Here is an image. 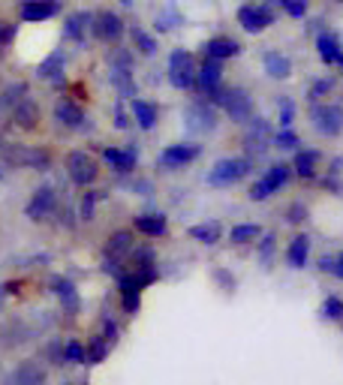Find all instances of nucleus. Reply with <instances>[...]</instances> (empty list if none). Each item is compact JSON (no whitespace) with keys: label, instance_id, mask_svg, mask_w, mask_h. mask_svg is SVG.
<instances>
[{"label":"nucleus","instance_id":"cd10ccee","mask_svg":"<svg viewBox=\"0 0 343 385\" xmlns=\"http://www.w3.org/2000/svg\"><path fill=\"white\" fill-rule=\"evenodd\" d=\"M265 72L271 79H289L292 76V60L280 51H268L265 54Z\"/></svg>","mask_w":343,"mask_h":385},{"label":"nucleus","instance_id":"6ab92c4d","mask_svg":"<svg viewBox=\"0 0 343 385\" xmlns=\"http://www.w3.org/2000/svg\"><path fill=\"white\" fill-rule=\"evenodd\" d=\"M90 13H72V15H67L63 18V36L67 40H72V42H85V36H87V31H90Z\"/></svg>","mask_w":343,"mask_h":385},{"label":"nucleus","instance_id":"49530a36","mask_svg":"<svg viewBox=\"0 0 343 385\" xmlns=\"http://www.w3.org/2000/svg\"><path fill=\"white\" fill-rule=\"evenodd\" d=\"M280 108H283V115H280V124L289 126V124H292V103H289V99H280Z\"/></svg>","mask_w":343,"mask_h":385},{"label":"nucleus","instance_id":"0eeeda50","mask_svg":"<svg viewBox=\"0 0 343 385\" xmlns=\"http://www.w3.org/2000/svg\"><path fill=\"white\" fill-rule=\"evenodd\" d=\"M90 33L103 42L121 40L124 36V18L117 13H112V9H103V13H97L94 18H90Z\"/></svg>","mask_w":343,"mask_h":385},{"label":"nucleus","instance_id":"423d86ee","mask_svg":"<svg viewBox=\"0 0 343 385\" xmlns=\"http://www.w3.org/2000/svg\"><path fill=\"white\" fill-rule=\"evenodd\" d=\"M274 6H277V0H268L265 6H241L238 9V24L247 33H262L271 22H274V13H271Z\"/></svg>","mask_w":343,"mask_h":385},{"label":"nucleus","instance_id":"6e6552de","mask_svg":"<svg viewBox=\"0 0 343 385\" xmlns=\"http://www.w3.org/2000/svg\"><path fill=\"white\" fill-rule=\"evenodd\" d=\"M289 181V166H283V163H277V166H271L265 175H262L256 184L250 187V199L253 202H265L271 192H277L280 187H283Z\"/></svg>","mask_w":343,"mask_h":385},{"label":"nucleus","instance_id":"7c9ffc66","mask_svg":"<svg viewBox=\"0 0 343 385\" xmlns=\"http://www.w3.org/2000/svg\"><path fill=\"white\" fill-rule=\"evenodd\" d=\"M130 250H133V235L130 232H115L106 244V259H121V256L130 253Z\"/></svg>","mask_w":343,"mask_h":385},{"label":"nucleus","instance_id":"4c0bfd02","mask_svg":"<svg viewBox=\"0 0 343 385\" xmlns=\"http://www.w3.org/2000/svg\"><path fill=\"white\" fill-rule=\"evenodd\" d=\"M277 6H283L292 18H304L307 13V0H277Z\"/></svg>","mask_w":343,"mask_h":385},{"label":"nucleus","instance_id":"9d476101","mask_svg":"<svg viewBox=\"0 0 343 385\" xmlns=\"http://www.w3.org/2000/svg\"><path fill=\"white\" fill-rule=\"evenodd\" d=\"M313 126L322 136H337L343 130V108L340 106H316L313 108Z\"/></svg>","mask_w":343,"mask_h":385},{"label":"nucleus","instance_id":"6e6d98bb","mask_svg":"<svg viewBox=\"0 0 343 385\" xmlns=\"http://www.w3.org/2000/svg\"><path fill=\"white\" fill-rule=\"evenodd\" d=\"M0 178H3V172H0Z\"/></svg>","mask_w":343,"mask_h":385},{"label":"nucleus","instance_id":"a19ab883","mask_svg":"<svg viewBox=\"0 0 343 385\" xmlns=\"http://www.w3.org/2000/svg\"><path fill=\"white\" fill-rule=\"evenodd\" d=\"M271 256H274V235H265L259 244V259L265 268H271Z\"/></svg>","mask_w":343,"mask_h":385},{"label":"nucleus","instance_id":"a211bd4d","mask_svg":"<svg viewBox=\"0 0 343 385\" xmlns=\"http://www.w3.org/2000/svg\"><path fill=\"white\" fill-rule=\"evenodd\" d=\"M45 382V370L36 361H24L18 364L15 373H9L6 385H42Z\"/></svg>","mask_w":343,"mask_h":385},{"label":"nucleus","instance_id":"f03ea898","mask_svg":"<svg viewBox=\"0 0 343 385\" xmlns=\"http://www.w3.org/2000/svg\"><path fill=\"white\" fill-rule=\"evenodd\" d=\"M250 172V160L244 157H226L214 163V169L208 172V184L211 187H232L235 181H241Z\"/></svg>","mask_w":343,"mask_h":385},{"label":"nucleus","instance_id":"5fc2aeb1","mask_svg":"<svg viewBox=\"0 0 343 385\" xmlns=\"http://www.w3.org/2000/svg\"><path fill=\"white\" fill-rule=\"evenodd\" d=\"M3 295H6V292H3V289H0V301H3Z\"/></svg>","mask_w":343,"mask_h":385},{"label":"nucleus","instance_id":"5701e85b","mask_svg":"<svg viewBox=\"0 0 343 385\" xmlns=\"http://www.w3.org/2000/svg\"><path fill=\"white\" fill-rule=\"evenodd\" d=\"M103 160L115 172L126 175V172H133V166H135V148H126V151H121V148H106L103 151Z\"/></svg>","mask_w":343,"mask_h":385},{"label":"nucleus","instance_id":"58836bf2","mask_svg":"<svg viewBox=\"0 0 343 385\" xmlns=\"http://www.w3.org/2000/svg\"><path fill=\"white\" fill-rule=\"evenodd\" d=\"M63 361H69V364H81V361H85V350H81V343L69 341L67 350H63Z\"/></svg>","mask_w":343,"mask_h":385},{"label":"nucleus","instance_id":"13d9d810","mask_svg":"<svg viewBox=\"0 0 343 385\" xmlns=\"http://www.w3.org/2000/svg\"><path fill=\"white\" fill-rule=\"evenodd\" d=\"M0 24H3V22H0Z\"/></svg>","mask_w":343,"mask_h":385},{"label":"nucleus","instance_id":"412c9836","mask_svg":"<svg viewBox=\"0 0 343 385\" xmlns=\"http://www.w3.org/2000/svg\"><path fill=\"white\" fill-rule=\"evenodd\" d=\"M220 79H223V67H220V60H214V58H205V63L196 69V81L205 94L220 85Z\"/></svg>","mask_w":343,"mask_h":385},{"label":"nucleus","instance_id":"20e7f679","mask_svg":"<svg viewBox=\"0 0 343 385\" xmlns=\"http://www.w3.org/2000/svg\"><path fill=\"white\" fill-rule=\"evenodd\" d=\"M67 175H69L72 184L87 187V184H94V181H97L99 166H97V160L90 157L87 151H72L67 157Z\"/></svg>","mask_w":343,"mask_h":385},{"label":"nucleus","instance_id":"09e8293b","mask_svg":"<svg viewBox=\"0 0 343 385\" xmlns=\"http://www.w3.org/2000/svg\"><path fill=\"white\" fill-rule=\"evenodd\" d=\"M103 337H106V343H108V346H115V341H117V328H115L112 322H106V328H103Z\"/></svg>","mask_w":343,"mask_h":385},{"label":"nucleus","instance_id":"37998d69","mask_svg":"<svg viewBox=\"0 0 343 385\" xmlns=\"http://www.w3.org/2000/svg\"><path fill=\"white\" fill-rule=\"evenodd\" d=\"M322 313L328 316V319H343V301L340 298H328L322 304Z\"/></svg>","mask_w":343,"mask_h":385},{"label":"nucleus","instance_id":"4468645a","mask_svg":"<svg viewBox=\"0 0 343 385\" xmlns=\"http://www.w3.org/2000/svg\"><path fill=\"white\" fill-rule=\"evenodd\" d=\"M54 121L60 126H67V130H85V112H81V106H76L72 99H58Z\"/></svg>","mask_w":343,"mask_h":385},{"label":"nucleus","instance_id":"bb28decb","mask_svg":"<svg viewBox=\"0 0 343 385\" xmlns=\"http://www.w3.org/2000/svg\"><path fill=\"white\" fill-rule=\"evenodd\" d=\"M60 72H63V54L60 51H51L49 58H45L40 67H36V76L49 79V81H54V85H60V81H63Z\"/></svg>","mask_w":343,"mask_h":385},{"label":"nucleus","instance_id":"dca6fc26","mask_svg":"<svg viewBox=\"0 0 343 385\" xmlns=\"http://www.w3.org/2000/svg\"><path fill=\"white\" fill-rule=\"evenodd\" d=\"M15 126H22V130H36V121H40V106L33 103V99H18L15 108L9 112Z\"/></svg>","mask_w":343,"mask_h":385},{"label":"nucleus","instance_id":"2f4dec72","mask_svg":"<svg viewBox=\"0 0 343 385\" xmlns=\"http://www.w3.org/2000/svg\"><path fill=\"white\" fill-rule=\"evenodd\" d=\"M319 166V151H298L295 154V172L301 178H313Z\"/></svg>","mask_w":343,"mask_h":385},{"label":"nucleus","instance_id":"c756f323","mask_svg":"<svg viewBox=\"0 0 343 385\" xmlns=\"http://www.w3.org/2000/svg\"><path fill=\"white\" fill-rule=\"evenodd\" d=\"M135 232L148 235V238H160L166 232V217L162 214H142L135 217Z\"/></svg>","mask_w":343,"mask_h":385},{"label":"nucleus","instance_id":"f8f14e48","mask_svg":"<svg viewBox=\"0 0 343 385\" xmlns=\"http://www.w3.org/2000/svg\"><path fill=\"white\" fill-rule=\"evenodd\" d=\"M199 157V148L196 145H172V148H166L160 154V166L162 169H169V172H175V169H184L187 163H193Z\"/></svg>","mask_w":343,"mask_h":385},{"label":"nucleus","instance_id":"7ed1b4c3","mask_svg":"<svg viewBox=\"0 0 343 385\" xmlns=\"http://www.w3.org/2000/svg\"><path fill=\"white\" fill-rule=\"evenodd\" d=\"M169 81L178 90H190L196 85V63H193V54H190V51H184V49L172 51V58H169Z\"/></svg>","mask_w":343,"mask_h":385},{"label":"nucleus","instance_id":"b1692460","mask_svg":"<svg viewBox=\"0 0 343 385\" xmlns=\"http://www.w3.org/2000/svg\"><path fill=\"white\" fill-rule=\"evenodd\" d=\"M121 301H124V310L126 313H135V310L142 307V295H139V283H135L133 277H126V274H121Z\"/></svg>","mask_w":343,"mask_h":385},{"label":"nucleus","instance_id":"c9c22d12","mask_svg":"<svg viewBox=\"0 0 343 385\" xmlns=\"http://www.w3.org/2000/svg\"><path fill=\"white\" fill-rule=\"evenodd\" d=\"M133 45L139 49V54H144V58H151L153 51H157V42H153V36H148L142 31V27H133Z\"/></svg>","mask_w":343,"mask_h":385},{"label":"nucleus","instance_id":"c85d7f7f","mask_svg":"<svg viewBox=\"0 0 343 385\" xmlns=\"http://www.w3.org/2000/svg\"><path fill=\"white\" fill-rule=\"evenodd\" d=\"M307 253H310V238H307V235H295L292 244H289V250H286V262L292 265V268H304Z\"/></svg>","mask_w":343,"mask_h":385},{"label":"nucleus","instance_id":"9b49d317","mask_svg":"<svg viewBox=\"0 0 343 385\" xmlns=\"http://www.w3.org/2000/svg\"><path fill=\"white\" fill-rule=\"evenodd\" d=\"M184 117H187V130L190 133H211L217 126V115H214V108L208 103H193L187 108Z\"/></svg>","mask_w":343,"mask_h":385},{"label":"nucleus","instance_id":"a878e982","mask_svg":"<svg viewBox=\"0 0 343 385\" xmlns=\"http://www.w3.org/2000/svg\"><path fill=\"white\" fill-rule=\"evenodd\" d=\"M157 106L148 103V99H135L133 97V117L135 124L142 126V130H153V124H157Z\"/></svg>","mask_w":343,"mask_h":385},{"label":"nucleus","instance_id":"e433bc0d","mask_svg":"<svg viewBox=\"0 0 343 385\" xmlns=\"http://www.w3.org/2000/svg\"><path fill=\"white\" fill-rule=\"evenodd\" d=\"M106 352H108L106 337H94V341H90V350L85 352V361H87V364H99V361L106 359Z\"/></svg>","mask_w":343,"mask_h":385},{"label":"nucleus","instance_id":"4d7b16f0","mask_svg":"<svg viewBox=\"0 0 343 385\" xmlns=\"http://www.w3.org/2000/svg\"><path fill=\"white\" fill-rule=\"evenodd\" d=\"M337 3H343V0H337Z\"/></svg>","mask_w":343,"mask_h":385},{"label":"nucleus","instance_id":"864d4df0","mask_svg":"<svg viewBox=\"0 0 343 385\" xmlns=\"http://www.w3.org/2000/svg\"><path fill=\"white\" fill-rule=\"evenodd\" d=\"M121 6H135V0H117Z\"/></svg>","mask_w":343,"mask_h":385},{"label":"nucleus","instance_id":"3c124183","mask_svg":"<svg viewBox=\"0 0 343 385\" xmlns=\"http://www.w3.org/2000/svg\"><path fill=\"white\" fill-rule=\"evenodd\" d=\"M331 274H334V277H340V280H343V253L337 256V259H334V268H331Z\"/></svg>","mask_w":343,"mask_h":385},{"label":"nucleus","instance_id":"c03bdc74","mask_svg":"<svg viewBox=\"0 0 343 385\" xmlns=\"http://www.w3.org/2000/svg\"><path fill=\"white\" fill-rule=\"evenodd\" d=\"M15 33H18V31H15V24H6V22L0 24V49H6V45L15 40Z\"/></svg>","mask_w":343,"mask_h":385},{"label":"nucleus","instance_id":"473e14b6","mask_svg":"<svg viewBox=\"0 0 343 385\" xmlns=\"http://www.w3.org/2000/svg\"><path fill=\"white\" fill-rule=\"evenodd\" d=\"M190 235H193L196 241H202V244H217V241H220V235H223V229H220L217 220H211V223L190 226Z\"/></svg>","mask_w":343,"mask_h":385},{"label":"nucleus","instance_id":"79ce46f5","mask_svg":"<svg viewBox=\"0 0 343 385\" xmlns=\"http://www.w3.org/2000/svg\"><path fill=\"white\" fill-rule=\"evenodd\" d=\"M274 145H277V148H295V145H298V136L292 133V130H286V126H283V130H280L277 136H274Z\"/></svg>","mask_w":343,"mask_h":385},{"label":"nucleus","instance_id":"8fccbe9b","mask_svg":"<svg viewBox=\"0 0 343 385\" xmlns=\"http://www.w3.org/2000/svg\"><path fill=\"white\" fill-rule=\"evenodd\" d=\"M328 90H331V81H319V85H316V88H313V94H310V97L316 99V97H322V94H328Z\"/></svg>","mask_w":343,"mask_h":385},{"label":"nucleus","instance_id":"ea45409f","mask_svg":"<svg viewBox=\"0 0 343 385\" xmlns=\"http://www.w3.org/2000/svg\"><path fill=\"white\" fill-rule=\"evenodd\" d=\"M103 199V192H87L85 199H81V217L85 220H94V211H97V202Z\"/></svg>","mask_w":343,"mask_h":385},{"label":"nucleus","instance_id":"1a4fd4ad","mask_svg":"<svg viewBox=\"0 0 343 385\" xmlns=\"http://www.w3.org/2000/svg\"><path fill=\"white\" fill-rule=\"evenodd\" d=\"M274 142V133H271V126L265 117H256V121H250L247 133H244V148H247V154H265V148Z\"/></svg>","mask_w":343,"mask_h":385},{"label":"nucleus","instance_id":"72a5a7b5","mask_svg":"<svg viewBox=\"0 0 343 385\" xmlns=\"http://www.w3.org/2000/svg\"><path fill=\"white\" fill-rule=\"evenodd\" d=\"M24 94H27V88L22 85V81H18V85L3 88V94H0V115H9V112H12L18 99H24Z\"/></svg>","mask_w":343,"mask_h":385},{"label":"nucleus","instance_id":"2eb2a0df","mask_svg":"<svg viewBox=\"0 0 343 385\" xmlns=\"http://www.w3.org/2000/svg\"><path fill=\"white\" fill-rule=\"evenodd\" d=\"M54 208H58V196H54V190L51 187H40V190L33 192L31 205H27V217H31V220H42V217H49Z\"/></svg>","mask_w":343,"mask_h":385},{"label":"nucleus","instance_id":"aec40b11","mask_svg":"<svg viewBox=\"0 0 343 385\" xmlns=\"http://www.w3.org/2000/svg\"><path fill=\"white\" fill-rule=\"evenodd\" d=\"M51 286H54V292H58V298H60L63 310H67L69 316H76V313H78V307H81L76 286H72L69 280H63V277H54V280H51Z\"/></svg>","mask_w":343,"mask_h":385},{"label":"nucleus","instance_id":"ddd939ff","mask_svg":"<svg viewBox=\"0 0 343 385\" xmlns=\"http://www.w3.org/2000/svg\"><path fill=\"white\" fill-rule=\"evenodd\" d=\"M18 15H22V22H27V24H42L58 15V3H54V0H24Z\"/></svg>","mask_w":343,"mask_h":385},{"label":"nucleus","instance_id":"f257e3e1","mask_svg":"<svg viewBox=\"0 0 343 385\" xmlns=\"http://www.w3.org/2000/svg\"><path fill=\"white\" fill-rule=\"evenodd\" d=\"M3 160H6V166H15V169H40V172H45L51 166L49 151L24 148V145H3Z\"/></svg>","mask_w":343,"mask_h":385},{"label":"nucleus","instance_id":"a18cd8bd","mask_svg":"<svg viewBox=\"0 0 343 385\" xmlns=\"http://www.w3.org/2000/svg\"><path fill=\"white\" fill-rule=\"evenodd\" d=\"M115 126H117V130H126V126H130V117H126V112H124L121 103L115 106Z\"/></svg>","mask_w":343,"mask_h":385},{"label":"nucleus","instance_id":"39448f33","mask_svg":"<svg viewBox=\"0 0 343 385\" xmlns=\"http://www.w3.org/2000/svg\"><path fill=\"white\" fill-rule=\"evenodd\" d=\"M220 106L226 108V115H229L235 124H244V121H250L253 103H250V94H247V90H244V88H223Z\"/></svg>","mask_w":343,"mask_h":385},{"label":"nucleus","instance_id":"de8ad7c7","mask_svg":"<svg viewBox=\"0 0 343 385\" xmlns=\"http://www.w3.org/2000/svg\"><path fill=\"white\" fill-rule=\"evenodd\" d=\"M301 220H304V205L295 202V205L289 208V223H301Z\"/></svg>","mask_w":343,"mask_h":385},{"label":"nucleus","instance_id":"603ef678","mask_svg":"<svg viewBox=\"0 0 343 385\" xmlns=\"http://www.w3.org/2000/svg\"><path fill=\"white\" fill-rule=\"evenodd\" d=\"M319 268H322V271H331V268H334V259H331V256H322V259H319Z\"/></svg>","mask_w":343,"mask_h":385},{"label":"nucleus","instance_id":"4be33fe9","mask_svg":"<svg viewBox=\"0 0 343 385\" xmlns=\"http://www.w3.org/2000/svg\"><path fill=\"white\" fill-rule=\"evenodd\" d=\"M108 79H112V85L117 88V94H121L124 99H133V97H135V81H133L130 67L112 63V69H108Z\"/></svg>","mask_w":343,"mask_h":385},{"label":"nucleus","instance_id":"393cba45","mask_svg":"<svg viewBox=\"0 0 343 385\" xmlns=\"http://www.w3.org/2000/svg\"><path fill=\"white\" fill-rule=\"evenodd\" d=\"M316 49H319V58L322 63H340L343 60V49H340V42H337V36H331V33H319V40H316Z\"/></svg>","mask_w":343,"mask_h":385},{"label":"nucleus","instance_id":"f3484780","mask_svg":"<svg viewBox=\"0 0 343 385\" xmlns=\"http://www.w3.org/2000/svg\"><path fill=\"white\" fill-rule=\"evenodd\" d=\"M205 58H214V60H226V58H235V54L241 51V45L232 40V36H214V40H208L202 45Z\"/></svg>","mask_w":343,"mask_h":385},{"label":"nucleus","instance_id":"f704fd0d","mask_svg":"<svg viewBox=\"0 0 343 385\" xmlns=\"http://www.w3.org/2000/svg\"><path fill=\"white\" fill-rule=\"evenodd\" d=\"M259 235H262V229H259L256 223L235 226V229H232V244H250V241H256Z\"/></svg>","mask_w":343,"mask_h":385}]
</instances>
